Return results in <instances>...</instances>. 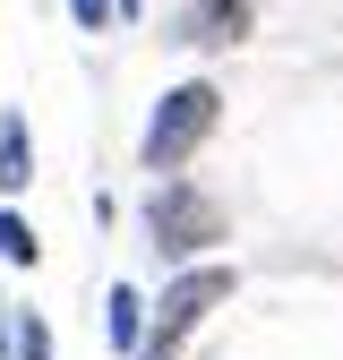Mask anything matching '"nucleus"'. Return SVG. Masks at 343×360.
<instances>
[{"label": "nucleus", "instance_id": "1", "mask_svg": "<svg viewBox=\"0 0 343 360\" xmlns=\"http://www.w3.org/2000/svg\"><path fill=\"white\" fill-rule=\"evenodd\" d=\"M214 120H224V95H214L206 77H189V86H163L155 95V112H146V138H138V163L155 172V180H172L206 138H214Z\"/></svg>", "mask_w": 343, "mask_h": 360}, {"label": "nucleus", "instance_id": "2", "mask_svg": "<svg viewBox=\"0 0 343 360\" xmlns=\"http://www.w3.org/2000/svg\"><path fill=\"white\" fill-rule=\"evenodd\" d=\"M232 300V266H189L181 283H163V300L146 309V343H138V360H172L214 309Z\"/></svg>", "mask_w": 343, "mask_h": 360}, {"label": "nucleus", "instance_id": "3", "mask_svg": "<svg viewBox=\"0 0 343 360\" xmlns=\"http://www.w3.org/2000/svg\"><path fill=\"white\" fill-rule=\"evenodd\" d=\"M146 232H155V249L163 257H198V249H214L224 240V206H214L198 180H155V198H146Z\"/></svg>", "mask_w": 343, "mask_h": 360}, {"label": "nucleus", "instance_id": "4", "mask_svg": "<svg viewBox=\"0 0 343 360\" xmlns=\"http://www.w3.org/2000/svg\"><path fill=\"white\" fill-rule=\"evenodd\" d=\"M240 34H249V0H189L172 18V43H189V52H232Z\"/></svg>", "mask_w": 343, "mask_h": 360}, {"label": "nucleus", "instance_id": "5", "mask_svg": "<svg viewBox=\"0 0 343 360\" xmlns=\"http://www.w3.org/2000/svg\"><path fill=\"white\" fill-rule=\"evenodd\" d=\"M26 180H34V138L18 112H0V198H18Z\"/></svg>", "mask_w": 343, "mask_h": 360}, {"label": "nucleus", "instance_id": "6", "mask_svg": "<svg viewBox=\"0 0 343 360\" xmlns=\"http://www.w3.org/2000/svg\"><path fill=\"white\" fill-rule=\"evenodd\" d=\"M103 326H112L120 352H138V343H146V300L129 292V283H112V292H103Z\"/></svg>", "mask_w": 343, "mask_h": 360}, {"label": "nucleus", "instance_id": "7", "mask_svg": "<svg viewBox=\"0 0 343 360\" xmlns=\"http://www.w3.org/2000/svg\"><path fill=\"white\" fill-rule=\"evenodd\" d=\"M0 352H9V360H52V326H43V318H18V309H0Z\"/></svg>", "mask_w": 343, "mask_h": 360}, {"label": "nucleus", "instance_id": "8", "mask_svg": "<svg viewBox=\"0 0 343 360\" xmlns=\"http://www.w3.org/2000/svg\"><path fill=\"white\" fill-rule=\"evenodd\" d=\"M0 257H9V266H34V257H43L34 223H26V214H9V206H0Z\"/></svg>", "mask_w": 343, "mask_h": 360}, {"label": "nucleus", "instance_id": "9", "mask_svg": "<svg viewBox=\"0 0 343 360\" xmlns=\"http://www.w3.org/2000/svg\"><path fill=\"white\" fill-rule=\"evenodd\" d=\"M69 18H77L86 34H103V26H120V0H69Z\"/></svg>", "mask_w": 343, "mask_h": 360}, {"label": "nucleus", "instance_id": "10", "mask_svg": "<svg viewBox=\"0 0 343 360\" xmlns=\"http://www.w3.org/2000/svg\"><path fill=\"white\" fill-rule=\"evenodd\" d=\"M120 18H146V0H120Z\"/></svg>", "mask_w": 343, "mask_h": 360}]
</instances>
